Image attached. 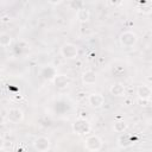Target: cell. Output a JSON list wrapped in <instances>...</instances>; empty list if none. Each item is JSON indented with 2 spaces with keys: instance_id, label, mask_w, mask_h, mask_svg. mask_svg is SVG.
I'll return each mask as SVG.
<instances>
[{
  "instance_id": "2e32d148",
  "label": "cell",
  "mask_w": 152,
  "mask_h": 152,
  "mask_svg": "<svg viewBox=\"0 0 152 152\" xmlns=\"http://www.w3.org/2000/svg\"><path fill=\"white\" fill-rule=\"evenodd\" d=\"M11 43H12V37H11V34H8V33H6V32L0 33V46L6 48V46H10Z\"/></svg>"
},
{
  "instance_id": "d6986e66",
  "label": "cell",
  "mask_w": 152,
  "mask_h": 152,
  "mask_svg": "<svg viewBox=\"0 0 152 152\" xmlns=\"http://www.w3.org/2000/svg\"><path fill=\"white\" fill-rule=\"evenodd\" d=\"M4 145H5V140H4L2 137H0V150L4 148Z\"/></svg>"
},
{
  "instance_id": "7c38bea8",
  "label": "cell",
  "mask_w": 152,
  "mask_h": 152,
  "mask_svg": "<svg viewBox=\"0 0 152 152\" xmlns=\"http://www.w3.org/2000/svg\"><path fill=\"white\" fill-rule=\"evenodd\" d=\"M109 93L110 95L113 96H116V97H120L125 94V86L121 83V82H116V83H113L109 88Z\"/></svg>"
},
{
  "instance_id": "52a82bcc",
  "label": "cell",
  "mask_w": 152,
  "mask_h": 152,
  "mask_svg": "<svg viewBox=\"0 0 152 152\" xmlns=\"http://www.w3.org/2000/svg\"><path fill=\"white\" fill-rule=\"evenodd\" d=\"M88 102L93 108H100L104 103V97L100 93H91L88 96Z\"/></svg>"
},
{
  "instance_id": "ba28073f",
  "label": "cell",
  "mask_w": 152,
  "mask_h": 152,
  "mask_svg": "<svg viewBox=\"0 0 152 152\" xmlns=\"http://www.w3.org/2000/svg\"><path fill=\"white\" fill-rule=\"evenodd\" d=\"M137 95H138L139 100H147V101H150L151 95H152V90H151L150 86L141 84L137 89Z\"/></svg>"
},
{
  "instance_id": "8992f818",
  "label": "cell",
  "mask_w": 152,
  "mask_h": 152,
  "mask_svg": "<svg viewBox=\"0 0 152 152\" xmlns=\"http://www.w3.org/2000/svg\"><path fill=\"white\" fill-rule=\"evenodd\" d=\"M33 147L38 152H45V151H48L49 147H50V140H49V138L43 137V135L36 138L34 141H33Z\"/></svg>"
},
{
  "instance_id": "5b68a950",
  "label": "cell",
  "mask_w": 152,
  "mask_h": 152,
  "mask_svg": "<svg viewBox=\"0 0 152 152\" xmlns=\"http://www.w3.org/2000/svg\"><path fill=\"white\" fill-rule=\"evenodd\" d=\"M24 119V113L20 108H10L7 112V121L11 124H18Z\"/></svg>"
},
{
  "instance_id": "8fae6325",
  "label": "cell",
  "mask_w": 152,
  "mask_h": 152,
  "mask_svg": "<svg viewBox=\"0 0 152 152\" xmlns=\"http://www.w3.org/2000/svg\"><path fill=\"white\" fill-rule=\"evenodd\" d=\"M57 72H56V69L51 65L49 66H44L42 70H40V76L42 78L46 80V81H53V78L56 77Z\"/></svg>"
},
{
  "instance_id": "4fadbf2b",
  "label": "cell",
  "mask_w": 152,
  "mask_h": 152,
  "mask_svg": "<svg viewBox=\"0 0 152 152\" xmlns=\"http://www.w3.org/2000/svg\"><path fill=\"white\" fill-rule=\"evenodd\" d=\"M133 144V139H132V137L129 135V134H121L119 138H118V145H119V147H121V148H127V147H129L131 145Z\"/></svg>"
},
{
  "instance_id": "3957f363",
  "label": "cell",
  "mask_w": 152,
  "mask_h": 152,
  "mask_svg": "<svg viewBox=\"0 0 152 152\" xmlns=\"http://www.w3.org/2000/svg\"><path fill=\"white\" fill-rule=\"evenodd\" d=\"M119 39H120L121 45L125 46V48H132L138 42L137 34L134 32H132V31H125V32H122L120 34V38Z\"/></svg>"
},
{
  "instance_id": "5bb4252c",
  "label": "cell",
  "mask_w": 152,
  "mask_h": 152,
  "mask_svg": "<svg viewBox=\"0 0 152 152\" xmlns=\"http://www.w3.org/2000/svg\"><path fill=\"white\" fill-rule=\"evenodd\" d=\"M76 18H77V20L81 21V23L88 21L89 18H90V12H89V10L86 8V7L80 8V10L76 12Z\"/></svg>"
},
{
  "instance_id": "30bf717a",
  "label": "cell",
  "mask_w": 152,
  "mask_h": 152,
  "mask_svg": "<svg viewBox=\"0 0 152 152\" xmlns=\"http://www.w3.org/2000/svg\"><path fill=\"white\" fill-rule=\"evenodd\" d=\"M53 84L58 89H64L70 84V78L66 75H56V77L53 78Z\"/></svg>"
},
{
  "instance_id": "44dd1931",
  "label": "cell",
  "mask_w": 152,
  "mask_h": 152,
  "mask_svg": "<svg viewBox=\"0 0 152 152\" xmlns=\"http://www.w3.org/2000/svg\"><path fill=\"white\" fill-rule=\"evenodd\" d=\"M109 5H113V6H116V5H121V2H115V1H108Z\"/></svg>"
},
{
  "instance_id": "ffe728a7",
  "label": "cell",
  "mask_w": 152,
  "mask_h": 152,
  "mask_svg": "<svg viewBox=\"0 0 152 152\" xmlns=\"http://www.w3.org/2000/svg\"><path fill=\"white\" fill-rule=\"evenodd\" d=\"M49 4L50 5H59V4H62V1H49Z\"/></svg>"
},
{
  "instance_id": "603a6c76",
  "label": "cell",
  "mask_w": 152,
  "mask_h": 152,
  "mask_svg": "<svg viewBox=\"0 0 152 152\" xmlns=\"http://www.w3.org/2000/svg\"><path fill=\"white\" fill-rule=\"evenodd\" d=\"M0 78H1V71H0Z\"/></svg>"
},
{
  "instance_id": "6da1fadb",
  "label": "cell",
  "mask_w": 152,
  "mask_h": 152,
  "mask_svg": "<svg viewBox=\"0 0 152 152\" xmlns=\"http://www.w3.org/2000/svg\"><path fill=\"white\" fill-rule=\"evenodd\" d=\"M61 55L65 59H74L78 55V49L72 43H65L61 48Z\"/></svg>"
},
{
  "instance_id": "ac0fdd59",
  "label": "cell",
  "mask_w": 152,
  "mask_h": 152,
  "mask_svg": "<svg viewBox=\"0 0 152 152\" xmlns=\"http://www.w3.org/2000/svg\"><path fill=\"white\" fill-rule=\"evenodd\" d=\"M70 7H71V10H80V8H82V7H84V2L83 1H80V0H72V1H70Z\"/></svg>"
},
{
  "instance_id": "7a4b0ae2",
  "label": "cell",
  "mask_w": 152,
  "mask_h": 152,
  "mask_svg": "<svg viewBox=\"0 0 152 152\" xmlns=\"http://www.w3.org/2000/svg\"><path fill=\"white\" fill-rule=\"evenodd\" d=\"M84 147L88 151L96 152L102 147V140H101V138L99 135H95V134L94 135H89L84 140Z\"/></svg>"
},
{
  "instance_id": "9c48e42d",
  "label": "cell",
  "mask_w": 152,
  "mask_h": 152,
  "mask_svg": "<svg viewBox=\"0 0 152 152\" xmlns=\"http://www.w3.org/2000/svg\"><path fill=\"white\" fill-rule=\"evenodd\" d=\"M81 78H82L83 84H86V86H93V84L96 83V74L93 70H86V71H83Z\"/></svg>"
},
{
  "instance_id": "e0dca14e",
  "label": "cell",
  "mask_w": 152,
  "mask_h": 152,
  "mask_svg": "<svg viewBox=\"0 0 152 152\" xmlns=\"http://www.w3.org/2000/svg\"><path fill=\"white\" fill-rule=\"evenodd\" d=\"M139 5H141V7H138V11L142 12V14H150L152 12V4L150 1H142Z\"/></svg>"
},
{
  "instance_id": "277c9868",
  "label": "cell",
  "mask_w": 152,
  "mask_h": 152,
  "mask_svg": "<svg viewBox=\"0 0 152 152\" xmlns=\"http://www.w3.org/2000/svg\"><path fill=\"white\" fill-rule=\"evenodd\" d=\"M71 128H72V132L75 134L82 135V134H87L90 132V124L84 119H77L72 124Z\"/></svg>"
},
{
  "instance_id": "7402d4cb",
  "label": "cell",
  "mask_w": 152,
  "mask_h": 152,
  "mask_svg": "<svg viewBox=\"0 0 152 152\" xmlns=\"http://www.w3.org/2000/svg\"><path fill=\"white\" fill-rule=\"evenodd\" d=\"M2 124H4V116H2L1 114H0V126H1Z\"/></svg>"
},
{
  "instance_id": "9a60e30c",
  "label": "cell",
  "mask_w": 152,
  "mask_h": 152,
  "mask_svg": "<svg viewBox=\"0 0 152 152\" xmlns=\"http://www.w3.org/2000/svg\"><path fill=\"white\" fill-rule=\"evenodd\" d=\"M126 128H127V124L124 120H116L113 124V129L116 133H124L126 131Z\"/></svg>"
}]
</instances>
